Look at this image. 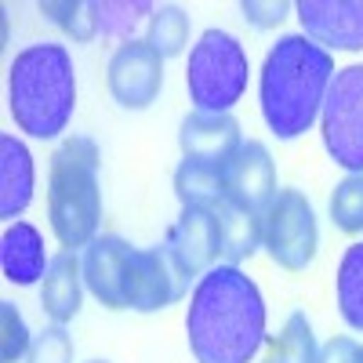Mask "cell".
<instances>
[{"mask_svg": "<svg viewBox=\"0 0 363 363\" xmlns=\"http://www.w3.org/2000/svg\"><path fill=\"white\" fill-rule=\"evenodd\" d=\"M186 335L196 363H251L265 345V301L236 265H215L193 287Z\"/></svg>", "mask_w": 363, "mask_h": 363, "instance_id": "cell-1", "label": "cell"}, {"mask_svg": "<svg viewBox=\"0 0 363 363\" xmlns=\"http://www.w3.org/2000/svg\"><path fill=\"white\" fill-rule=\"evenodd\" d=\"M335 58L313 44L306 33H287L269 48L258 77L262 120L280 142L306 135L323 109V99L335 80Z\"/></svg>", "mask_w": 363, "mask_h": 363, "instance_id": "cell-2", "label": "cell"}, {"mask_svg": "<svg viewBox=\"0 0 363 363\" xmlns=\"http://www.w3.org/2000/svg\"><path fill=\"white\" fill-rule=\"evenodd\" d=\"M8 109L29 138H58L77 109V69L62 44H33L8 69Z\"/></svg>", "mask_w": 363, "mask_h": 363, "instance_id": "cell-3", "label": "cell"}, {"mask_svg": "<svg viewBox=\"0 0 363 363\" xmlns=\"http://www.w3.org/2000/svg\"><path fill=\"white\" fill-rule=\"evenodd\" d=\"M102 153L87 135H69L51 153L48 164V218L51 233L66 251L87 247L99 236L102 189H99Z\"/></svg>", "mask_w": 363, "mask_h": 363, "instance_id": "cell-4", "label": "cell"}, {"mask_svg": "<svg viewBox=\"0 0 363 363\" xmlns=\"http://www.w3.org/2000/svg\"><path fill=\"white\" fill-rule=\"evenodd\" d=\"M247 51L225 29H207L193 44L189 66H186V87L189 102L203 113H229L247 91Z\"/></svg>", "mask_w": 363, "mask_h": 363, "instance_id": "cell-5", "label": "cell"}, {"mask_svg": "<svg viewBox=\"0 0 363 363\" xmlns=\"http://www.w3.org/2000/svg\"><path fill=\"white\" fill-rule=\"evenodd\" d=\"M323 149L349 174H363V66H345L330 80L320 109Z\"/></svg>", "mask_w": 363, "mask_h": 363, "instance_id": "cell-6", "label": "cell"}, {"mask_svg": "<svg viewBox=\"0 0 363 363\" xmlns=\"http://www.w3.org/2000/svg\"><path fill=\"white\" fill-rule=\"evenodd\" d=\"M262 247L287 272H301L313 265L316 247H320V229H316V215L306 193L298 189L277 193V200L262 215Z\"/></svg>", "mask_w": 363, "mask_h": 363, "instance_id": "cell-7", "label": "cell"}, {"mask_svg": "<svg viewBox=\"0 0 363 363\" xmlns=\"http://www.w3.org/2000/svg\"><path fill=\"white\" fill-rule=\"evenodd\" d=\"M164 255L171 258L182 284H200L222 258V218L218 207H182L178 222L164 236Z\"/></svg>", "mask_w": 363, "mask_h": 363, "instance_id": "cell-8", "label": "cell"}, {"mask_svg": "<svg viewBox=\"0 0 363 363\" xmlns=\"http://www.w3.org/2000/svg\"><path fill=\"white\" fill-rule=\"evenodd\" d=\"M106 84L120 109H149L164 91V58L145 40H128L113 51Z\"/></svg>", "mask_w": 363, "mask_h": 363, "instance_id": "cell-9", "label": "cell"}, {"mask_svg": "<svg viewBox=\"0 0 363 363\" xmlns=\"http://www.w3.org/2000/svg\"><path fill=\"white\" fill-rule=\"evenodd\" d=\"M189 287L182 284L171 258L164 247H131L128 265H124V309L135 313H160L186 294Z\"/></svg>", "mask_w": 363, "mask_h": 363, "instance_id": "cell-10", "label": "cell"}, {"mask_svg": "<svg viewBox=\"0 0 363 363\" xmlns=\"http://www.w3.org/2000/svg\"><path fill=\"white\" fill-rule=\"evenodd\" d=\"M277 200V164H272L269 149L262 142H244L233 153L222 174V203L265 215L269 203Z\"/></svg>", "mask_w": 363, "mask_h": 363, "instance_id": "cell-11", "label": "cell"}, {"mask_svg": "<svg viewBox=\"0 0 363 363\" xmlns=\"http://www.w3.org/2000/svg\"><path fill=\"white\" fill-rule=\"evenodd\" d=\"M294 15L323 51H363V0H298Z\"/></svg>", "mask_w": 363, "mask_h": 363, "instance_id": "cell-12", "label": "cell"}, {"mask_svg": "<svg viewBox=\"0 0 363 363\" xmlns=\"http://www.w3.org/2000/svg\"><path fill=\"white\" fill-rule=\"evenodd\" d=\"M240 145H244V138H240V124H236L233 113H203V109H193L178 124L182 160H203V164L225 167Z\"/></svg>", "mask_w": 363, "mask_h": 363, "instance_id": "cell-13", "label": "cell"}, {"mask_svg": "<svg viewBox=\"0 0 363 363\" xmlns=\"http://www.w3.org/2000/svg\"><path fill=\"white\" fill-rule=\"evenodd\" d=\"M131 244L120 236H95L84 247V287L95 294L106 309H124V265H128Z\"/></svg>", "mask_w": 363, "mask_h": 363, "instance_id": "cell-14", "label": "cell"}, {"mask_svg": "<svg viewBox=\"0 0 363 363\" xmlns=\"http://www.w3.org/2000/svg\"><path fill=\"white\" fill-rule=\"evenodd\" d=\"M84 301V262L77 251H62L51 258L44 280H40V309L51 316V323H69L80 313Z\"/></svg>", "mask_w": 363, "mask_h": 363, "instance_id": "cell-15", "label": "cell"}, {"mask_svg": "<svg viewBox=\"0 0 363 363\" xmlns=\"http://www.w3.org/2000/svg\"><path fill=\"white\" fill-rule=\"evenodd\" d=\"M48 258H44V236L29 225V222H15L4 229L0 240V269H4V280L15 287H29L44 280L48 272Z\"/></svg>", "mask_w": 363, "mask_h": 363, "instance_id": "cell-16", "label": "cell"}, {"mask_svg": "<svg viewBox=\"0 0 363 363\" xmlns=\"http://www.w3.org/2000/svg\"><path fill=\"white\" fill-rule=\"evenodd\" d=\"M33 157L15 135H0V218H18L33 203Z\"/></svg>", "mask_w": 363, "mask_h": 363, "instance_id": "cell-17", "label": "cell"}, {"mask_svg": "<svg viewBox=\"0 0 363 363\" xmlns=\"http://www.w3.org/2000/svg\"><path fill=\"white\" fill-rule=\"evenodd\" d=\"M222 174L225 167L203 160H182L174 167V196L182 207H218L222 203Z\"/></svg>", "mask_w": 363, "mask_h": 363, "instance_id": "cell-18", "label": "cell"}, {"mask_svg": "<svg viewBox=\"0 0 363 363\" xmlns=\"http://www.w3.org/2000/svg\"><path fill=\"white\" fill-rule=\"evenodd\" d=\"M316 335L306 313H291L287 323L280 327V335L265 338V363H316Z\"/></svg>", "mask_w": 363, "mask_h": 363, "instance_id": "cell-19", "label": "cell"}, {"mask_svg": "<svg viewBox=\"0 0 363 363\" xmlns=\"http://www.w3.org/2000/svg\"><path fill=\"white\" fill-rule=\"evenodd\" d=\"M218 218H222V258H225V265L247 262L262 247V215L218 203Z\"/></svg>", "mask_w": 363, "mask_h": 363, "instance_id": "cell-20", "label": "cell"}, {"mask_svg": "<svg viewBox=\"0 0 363 363\" xmlns=\"http://www.w3.org/2000/svg\"><path fill=\"white\" fill-rule=\"evenodd\" d=\"M335 294H338V313L342 320L363 335V240L345 247L335 277Z\"/></svg>", "mask_w": 363, "mask_h": 363, "instance_id": "cell-21", "label": "cell"}, {"mask_svg": "<svg viewBox=\"0 0 363 363\" xmlns=\"http://www.w3.org/2000/svg\"><path fill=\"white\" fill-rule=\"evenodd\" d=\"M145 44L153 48L164 62L167 58H178L189 44V15L182 11L178 4H160L149 18V29H145Z\"/></svg>", "mask_w": 363, "mask_h": 363, "instance_id": "cell-22", "label": "cell"}, {"mask_svg": "<svg viewBox=\"0 0 363 363\" xmlns=\"http://www.w3.org/2000/svg\"><path fill=\"white\" fill-rule=\"evenodd\" d=\"M153 4L149 0H124V4H116V0H99L95 4V18H99V37H116V40H135V29L153 18Z\"/></svg>", "mask_w": 363, "mask_h": 363, "instance_id": "cell-23", "label": "cell"}, {"mask_svg": "<svg viewBox=\"0 0 363 363\" xmlns=\"http://www.w3.org/2000/svg\"><path fill=\"white\" fill-rule=\"evenodd\" d=\"M40 15L48 22H55L66 37L87 44L99 37V18H95V4H84V0H48L40 4Z\"/></svg>", "mask_w": 363, "mask_h": 363, "instance_id": "cell-24", "label": "cell"}, {"mask_svg": "<svg viewBox=\"0 0 363 363\" xmlns=\"http://www.w3.org/2000/svg\"><path fill=\"white\" fill-rule=\"evenodd\" d=\"M330 218L349 236L363 233V174H345L330 193Z\"/></svg>", "mask_w": 363, "mask_h": 363, "instance_id": "cell-25", "label": "cell"}, {"mask_svg": "<svg viewBox=\"0 0 363 363\" xmlns=\"http://www.w3.org/2000/svg\"><path fill=\"white\" fill-rule=\"evenodd\" d=\"M26 363H73V335L66 330V323H51L40 335H33Z\"/></svg>", "mask_w": 363, "mask_h": 363, "instance_id": "cell-26", "label": "cell"}, {"mask_svg": "<svg viewBox=\"0 0 363 363\" xmlns=\"http://www.w3.org/2000/svg\"><path fill=\"white\" fill-rule=\"evenodd\" d=\"M0 323H4V335H0V356H4V363H15L18 356L29 352V345H33L29 327H26L15 301H0Z\"/></svg>", "mask_w": 363, "mask_h": 363, "instance_id": "cell-27", "label": "cell"}, {"mask_svg": "<svg viewBox=\"0 0 363 363\" xmlns=\"http://www.w3.org/2000/svg\"><path fill=\"white\" fill-rule=\"evenodd\" d=\"M240 11H244V18L258 29H269V26H280L291 11V4H284V0H269V4H258V0H244L240 4Z\"/></svg>", "mask_w": 363, "mask_h": 363, "instance_id": "cell-28", "label": "cell"}, {"mask_svg": "<svg viewBox=\"0 0 363 363\" xmlns=\"http://www.w3.org/2000/svg\"><path fill=\"white\" fill-rule=\"evenodd\" d=\"M316 363H363V342H356V338H330L320 349Z\"/></svg>", "mask_w": 363, "mask_h": 363, "instance_id": "cell-29", "label": "cell"}, {"mask_svg": "<svg viewBox=\"0 0 363 363\" xmlns=\"http://www.w3.org/2000/svg\"><path fill=\"white\" fill-rule=\"evenodd\" d=\"M87 363H109V359H87Z\"/></svg>", "mask_w": 363, "mask_h": 363, "instance_id": "cell-30", "label": "cell"}]
</instances>
